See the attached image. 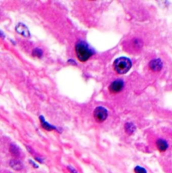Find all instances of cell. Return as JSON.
<instances>
[{"instance_id": "2e32d148", "label": "cell", "mask_w": 172, "mask_h": 173, "mask_svg": "<svg viewBox=\"0 0 172 173\" xmlns=\"http://www.w3.org/2000/svg\"><path fill=\"white\" fill-rule=\"evenodd\" d=\"M35 160H36V161L39 162V163H41V164L43 163V160H42V159H41V158H39V157H36V158H35Z\"/></svg>"}, {"instance_id": "5bb4252c", "label": "cell", "mask_w": 172, "mask_h": 173, "mask_svg": "<svg viewBox=\"0 0 172 173\" xmlns=\"http://www.w3.org/2000/svg\"><path fill=\"white\" fill-rule=\"evenodd\" d=\"M67 170L70 172V173H78V172L77 171V170L75 169L74 168H73V166H68L67 167Z\"/></svg>"}, {"instance_id": "8fae6325", "label": "cell", "mask_w": 172, "mask_h": 173, "mask_svg": "<svg viewBox=\"0 0 172 173\" xmlns=\"http://www.w3.org/2000/svg\"><path fill=\"white\" fill-rule=\"evenodd\" d=\"M10 152L13 157L18 158L20 156V152L18 147L15 144H11L10 147Z\"/></svg>"}, {"instance_id": "9c48e42d", "label": "cell", "mask_w": 172, "mask_h": 173, "mask_svg": "<svg viewBox=\"0 0 172 173\" xmlns=\"http://www.w3.org/2000/svg\"><path fill=\"white\" fill-rule=\"evenodd\" d=\"M40 122H41L42 127L45 129V130L49 131L52 130H57V129L55 127H54V126L49 124V123H48L47 122H46L45 120V118H44L42 116L40 117Z\"/></svg>"}, {"instance_id": "3957f363", "label": "cell", "mask_w": 172, "mask_h": 173, "mask_svg": "<svg viewBox=\"0 0 172 173\" xmlns=\"http://www.w3.org/2000/svg\"><path fill=\"white\" fill-rule=\"evenodd\" d=\"M108 117V111L104 107L98 106L95 108L94 111V117L95 121L98 123H102Z\"/></svg>"}, {"instance_id": "52a82bcc", "label": "cell", "mask_w": 172, "mask_h": 173, "mask_svg": "<svg viewBox=\"0 0 172 173\" xmlns=\"http://www.w3.org/2000/svg\"><path fill=\"white\" fill-rule=\"evenodd\" d=\"M10 166L12 169L16 171H20L24 169V164L18 159H13L10 162Z\"/></svg>"}, {"instance_id": "5b68a950", "label": "cell", "mask_w": 172, "mask_h": 173, "mask_svg": "<svg viewBox=\"0 0 172 173\" xmlns=\"http://www.w3.org/2000/svg\"><path fill=\"white\" fill-rule=\"evenodd\" d=\"M155 145H156L157 150L160 153H164L167 152L169 148H170V144H169L168 140L163 138H158L155 142Z\"/></svg>"}, {"instance_id": "30bf717a", "label": "cell", "mask_w": 172, "mask_h": 173, "mask_svg": "<svg viewBox=\"0 0 172 173\" xmlns=\"http://www.w3.org/2000/svg\"><path fill=\"white\" fill-rule=\"evenodd\" d=\"M124 130L128 135H132L136 130V127L132 123H127L124 125Z\"/></svg>"}, {"instance_id": "277c9868", "label": "cell", "mask_w": 172, "mask_h": 173, "mask_svg": "<svg viewBox=\"0 0 172 173\" xmlns=\"http://www.w3.org/2000/svg\"><path fill=\"white\" fill-rule=\"evenodd\" d=\"M124 87V82L121 79H117V80L112 82L109 86V91L112 94H117L121 91Z\"/></svg>"}, {"instance_id": "4fadbf2b", "label": "cell", "mask_w": 172, "mask_h": 173, "mask_svg": "<svg viewBox=\"0 0 172 173\" xmlns=\"http://www.w3.org/2000/svg\"><path fill=\"white\" fill-rule=\"evenodd\" d=\"M32 55L34 56L37 57H41L42 55V51L41 49H34L33 52H32Z\"/></svg>"}, {"instance_id": "7a4b0ae2", "label": "cell", "mask_w": 172, "mask_h": 173, "mask_svg": "<svg viewBox=\"0 0 172 173\" xmlns=\"http://www.w3.org/2000/svg\"><path fill=\"white\" fill-rule=\"evenodd\" d=\"M114 69L118 74H125L132 67V62L127 57H121L116 59L113 64Z\"/></svg>"}, {"instance_id": "8992f818", "label": "cell", "mask_w": 172, "mask_h": 173, "mask_svg": "<svg viewBox=\"0 0 172 173\" xmlns=\"http://www.w3.org/2000/svg\"><path fill=\"white\" fill-rule=\"evenodd\" d=\"M163 62L160 59H154L149 64V67L153 72H159L163 68Z\"/></svg>"}, {"instance_id": "7c38bea8", "label": "cell", "mask_w": 172, "mask_h": 173, "mask_svg": "<svg viewBox=\"0 0 172 173\" xmlns=\"http://www.w3.org/2000/svg\"><path fill=\"white\" fill-rule=\"evenodd\" d=\"M134 172L135 173H148L147 170L143 166L137 165L134 168Z\"/></svg>"}, {"instance_id": "ba28073f", "label": "cell", "mask_w": 172, "mask_h": 173, "mask_svg": "<svg viewBox=\"0 0 172 173\" xmlns=\"http://www.w3.org/2000/svg\"><path fill=\"white\" fill-rule=\"evenodd\" d=\"M16 31H17L19 34L24 36V37H28L30 36V32L27 27L24 24L20 23L18 24L17 26L16 27Z\"/></svg>"}, {"instance_id": "9a60e30c", "label": "cell", "mask_w": 172, "mask_h": 173, "mask_svg": "<svg viewBox=\"0 0 172 173\" xmlns=\"http://www.w3.org/2000/svg\"><path fill=\"white\" fill-rule=\"evenodd\" d=\"M29 163H31V165L33 166V167H34L35 169H38L39 168V165H37V164L34 163V161H32V160H29Z\"/></svg>"}, {"instance_id": "6da1fadb", "label": "cell", "mask_w": 172, "mask_h": 173, "mask_svg": "<svg viewBox=\"0 0 172 173\" xmlns=\"http://www.w3.org/2000/svg\"><path fill=\"white\" fill-rule=\"evenodd\" d=\"M75 53L79 61L86 62L92 56L94 53L87 43L83 41H79L75 45Z\"/></svg>"}]
</instances>
